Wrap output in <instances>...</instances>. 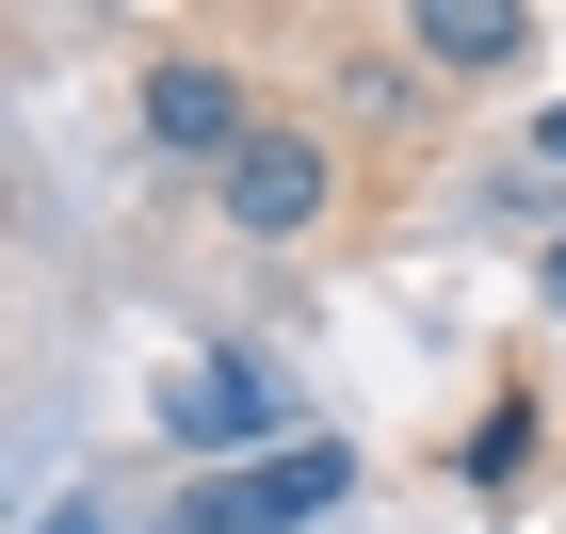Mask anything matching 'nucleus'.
Wrapping results in <instances>:
<instances>
[{"mask_svg": "<svg viewBox=\"0 0 566 534\" xmlns=\"http://www.w3.org/2000/svg\"><path fill=\"white\" fill-rule=\"evenodd\" d=\"M356 502V453L340 438H292V453H243V470H211V486L178 502V534H307Z\"/></svg>", "mask_w": 566, "mask_h": 534, "instance_id": "f257e3e1", "label": "nucleus"}, {"mask_svg": "<svg viewBox=\"0 0 566 534\" xmlns=\"http://www.w3.org/2000/svg\"><path fill=\"white\" fill-rule=\"evenodd\" d=\"M275 421H292L275 356H195V373L163 389V438L178 453H227V470H243V438H275ZM275 453H292V438H275Z\"/></svg>", "mask_w": 566, "mask_h": 534, "instance_id": "f03ea898", "label": "nucleus"}, {"mask_svg": "<svg viewBox=\"0 0 566 534\" xmlns=\"http://www.w3.org/2000/svg\"><path fill=\"white\" fill-rule=\"evenodd\" d=\"M211 195H227V227H243V243H307V227H324V195H340V163H324L307 130H260Z\"/></svg>", "mask_w": 566, "mask_h": 534, "instance_id": "7ed1b4c3", "label": "nucleus"}, {"mask_svg": "<svg viewBox=\"0 0 566 534\" xmlns=\"http://www.w3.org/2000/svg\"><path fill=\"white\" fill-rule=\"evenodd\" d=\"M146 130L178 146V163H243V146H260V114H243V82H227L211 49H163V65H146Z\"/></svg>", "mask_w": 566, "mask_h": 534, "instance_id": "20e7f679", "label": "nucleus"}, {"mask_svg": "<svg viewBox=\"0 0 566 534\" xmlns=\"http://www.w3.org/2000/svg\"><path fill=\"white\" fill-rule=\"evenodd\" d=\"M421 49H437V65H518L534 17H518V0H421Z\"/></svg>", "mask_w": 566, "mask_h": 534, "instance_id": "39448f33", "label": "nucleus"}, {"mask_svg": "<svg viewBox=\"0 0 566 534\" xmlns=\"http://www.w3.org/2000/svg\"><path fill=\"white\" fill-rule=\"evenodd\" d=\"M453 470H470V486H518V470H534V405H485V421H470V453H453Z\"/></svg>", "mask_w": 566, "mask_h": 534, "instance_id": "423d86ee", "label": "nucleus"}, {"mask_svg": "<svg viewBox=\"0 0 566 534\" xmlns=\"http://www.w3.org/2000/svg\"><path fill=\"white\" fill-rule=\"evenodd\" d=\"M534 146H551V163H566V97H551V114H534Z\"/></svg>", "mask_w": 566, "mask_h": 534, "instance_id": "0eeeda50", "label": "nucleus"}, {"mask_svg": "<svg viewBox=\"0 0 566 534\" xmlns=\"http://www.w3.org/2000/svg\"><path fill=\"white\" fill-rule=\"evenodd\" d=\"M551 308H566V243H551Z\"/></svg>", "mask_w": 566, "mask_h": 534, "instance_id": "6e6552de", "label": "nucleus"}]
</instances>
